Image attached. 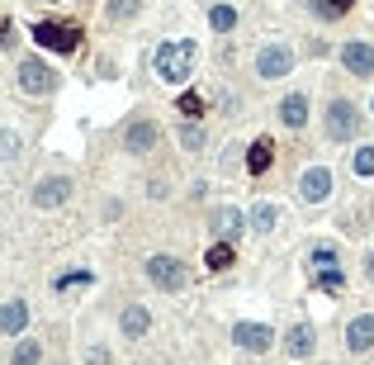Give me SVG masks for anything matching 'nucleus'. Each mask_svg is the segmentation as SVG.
I'll return each mask as SVG.
<instances>
[{"mask_svg": "<svg viewBox=\"0 0 374 365\" xmlns=\"http://www.w3.org/2000/svg\"><path fill=\"white\" fill-rule=\"evenodd\" d=\"M289 66H294V52L284 48V43H265V48L256 52V76H265V81L289 76Z\"/></svg>", "mask_w": 374, "mask_h": 365, "instance_id": "nucleus-3", "label": "nucleus"}, {"mask_svg": "<svg viewBox=\"0 0 374 365\" xmlns=\"http://www.w3.org/2000/svg\"><path fill=\"white\" fill-rule=\"evenodd\" d=\"M341 62L351 76H374V43H346Z\"/></svg>", "mask_w": 374, "mask_h": 365, "instance_id": "nucleus-8", "label": "nucleus"}, {"mask_svg": "<svg viewBox=\"0 0 374 365\" xmlns=\"http://www.w3.org/2000/svg\"><path fill=\"white\" fill-rule=\"evenodd\" d=\"M346 347L351 351H370L374 347V318H351V328H346Z\"/></svg>", "mask_w": 374, "mask_h": 365, "instance_id": "nucleus-13", "label": "nucleus"}, {"mask_svg": "<svg viewBox=\"0 0 374 365\" xmlns=\"http://www.w3.org/2000/svg\"><path fill=\"white\" fill-rule=\"evenodd\" d=\"M312 266L332 270V266H337V247H327V242H322V247H312Z\"/></svg>", "mask_w": 374, "mask_h": 365, "instance_id": "nucleus-24", "label": "nucleus"}, {"mask_svg": "<svg viewBox=\"0 0 374 365\" xmlns=\"http://www.w3.org/2000/svg\"><path fill=\"white\" fill-rule=\"evenodd\" d=\"M147 328H152V313H147L142 303H128L124 308V337H142Z\"/></svg>", "mask_w": 374, "mask_h": 365, "instance_id": "nucleus-16", "label": "nucleus"}, {"mask_svg": "<svg viewBox=\"0 0 374 365\" xmlns=\"http://www.w3.org/2000/svg\"><path fill=\"white\" fill-rule=\"evenodd\" d=\"M19 86H24L29 95H43V91L57 86V71L47 62H38V57H24V62H19Z\"/></svg>", "mask_w": 374, "mask_h": 365, "instance_id": "nucleus-4", "label": "nucleus"}, {"mask_svg": "<svg viewBox=\"0 0 374 365\" xmlns=\"http://www.w3.org/2000/svg\"><path fill=\"white\" fill-rule=\"evenodd\" d=\"M270 157H275V147H270V138H261V143H251V152H247V171H251V175H261L265 166H270Z\"/></svg>", "mask_w": 374, "mask_h": 365, "instance_id": "nucleus-18", "label": "nucleus"}, {"mask_svg": "<svg viewBox=\"0 0 374 365\" xmlns=\"http://www.w3.org/2000/svg\"><path fill=\"white\" fill-rule=\"evenodd\" d=\"M47 5H57V0H47Z\"/></svg>", "mask_w": 374, "mask_h": 365, "instance_id": "nucleus-33", "label": "nucleus"}, {"mask_svg": "<svg viewBox=\"0 0 374 365\" xmlns=\"http://www.w3.org/2000/svg\"><path fill=\"white\" fill-rule=\"evenodd\" d=\"M209 24H214L218 33H228L237 24V10H233V5H214V10H209Z\"/></svg>", "mask_w": 374, "mask_h": 365, "instance_id": "nucleus-21", "label": "nucleus"}, {"mask_svg": "<svg viewBox=\"0 0 374 365\" xmlns=\"http://www.w3.org/2000/svg\"><path fill=\"white\" fill-rule=\"evenodd\" d=\"M317 280H322V289H341V270L332 266V270H322V275H317Z\"/></svg>", "mask_w": 374, "mask_h": 365, "instance_id": "nucleus-29", "label": "nucleus"}, {"mask_svg": "<svg viewBox=\"0 0 374 365\" xmlns=\"http://www.w3.org/2000/svg\"><path fill=\"white\" fill-rule=\"evenodd\" d=\"M247 228V219H242V209H233V204H223V209H214V233H218L223 242H233L237 233Z\"/></svg>", "mask_w": 374, "mask_h": 365, "instance_id": "nucleus-12", "label": "nucleus"}, {"mask_svg": "<svg viewBox=\"0 0 374 365\" xmlns=\"http://www.w3.org/2000/svg\"><path fill=\"white\" fill-rule=\"evenodd\" d=\"M289 356H312V328L308 323H298V328H289Z\"/></svg>", "mask_w": 374, "mask_h": 365, "instance_id": "nucleus-17", "label": "nucleus"}, {"mask_svg": "<svg viewBox=\"0 0 374 365\" xmlns=\"http://www.w3.org/2000/svg\"><path fill=\"white\" fill-rule=\"evenodd\" d=\"M365 266H370V280H374V252H370V261H365Z\"/></svg>", "mask_w": 374, "mask_h": 365, "instance_id": "nucleus-32", "label": "nucleus"}, {"mask_svg": "<svg viewBox=\"0 0 374 365\" xmlns=\"http://www.w3.org/2000/svg\"><path fill=\"white\" fill-rule=\"evenodd\" d=\"M124 147H128V152H138V157H142V152H152V147H156V124H147V119L128 124L124 128Z\"/></svg>", "mask_w": 374, "mask_h": 365, "instance_id": "nucleus-11", "label": "nucleus"}, {"mask_svg": "<svg viewBox=\"0 0 374 365\" xmlns=\"http://www.w3.org/2000/svg\"><path fill=\"white\" fill-rule=\"evenodd\" d=\"M298 195H303L308 204H322V199L332 195V171H327V166H308L303 180H298Z\"/></svg>", "mask_w": 374, "mask_h": 365, "instance_id": "nucleus-7", "label": "nucleus"}, {"mask_svg": "<svg viewBox=\"0 0 374 365\" xmlns=\"http://www.w3.org/2000/svg\"><path fill=\"white\" fill-rule=\"evenodd\" d=\"M312 15H322V19H337V15H341V10H337L332 0H312Z\"/></svg>", "mask_w": 374, "mask_h": 365, "instance_id": "nucleus-28", "label": "nucleus"}, {"mask_svg": "<svg viewBox=\"0 0 374 365\" xmlns=\"http://www.w3.org/2000/svg\"><path fill=\"white\" fill-rule=\"evenodd\" d=\"M43 361V347H38V342H19L15 347V365H38Z\"/></svg>", "mask_w": 374, "mask_h": 365, "instance_id": "nucleus-22", "label": "nucleus"}, {"mask_svg": "<svg viewBox=\"0 0 374 365\" xmlns=\"http://www.w3.org/2000/svg\"><path fill=\"white\" fill-rule=\"evenodd\" d=\"M233 342L237 347H247V351H270V328H261V323H237L233 328Z\"/></svg>", "mask_w": 374, "mask_h": 365, "instance_id": "nucleus-10", "label": "nucleus"}, {"mask_svg": "<svg viewBox=\"0 0 374 365\" xmlns=\"http://www.w3.org/2000/svg\"><path fill=\"white\" fill-rule=\"evenodd\" d=\"M280 119H284L289 128H303V124H308V100H303V95H284Z\"/></svg>", "mask_w": 374, "mask_h": 365, "instance_id": "nucleus-15", "label": "nucleus"}, {"mask_svg": "<svg viewBox=\"0 0 374 365\" xmlns=\"http://www.w3.org/2000/svg\"><path fill=\"white\" fill-rule=\"evenodd\" d=\"M33 38H38V48H52V52H76L81 29H66V24H33Z\"/></svg>", "mask_w": 374, "mask_h": 365, "instance_id": "nucleus-5", "label": "nucleus"}, {"mask_svg": "<svg viewBox=\"0 0 374 365\" xmlns=\"http://www.w3.org/2000/svg\"><path fill=\"white\" fill-rule=\"evenodd\" d=\"M180 143H185L189 152H194V147L204 143V133H199V124H189V128H180Z\"/></svg>", "mask_w": 374, "mask_h": 365, "instance_id": "nucleus-27", "label": "nucleus"}, {"mask_svg": "<svg viewBox=\"0 0 374 365\" xmlns=\"http://www.w3.org/2000/svg\"><path fill=\"white\" fill-rule=\"evenodd\" d=\"M180 114H189V119H199V114H204V100L194 95V91H185V95H180Z\"/></svg>", "mask_w": 374, "mask_h": 365, "instance_id": "nucleus-25", "label": "nucleus"}, {"mask_svg": "<svg viewBox=\"0 0 374 365\" xmlns=\"http://www.w3.org/2000/svg\"><path fill=\"white\" fill-rule=\"evenodd\" d=\"M370 110H374V105H370Z\"/></svg>", "mask_w": 374, "mask_h": 365, "instance_id": "nucleus-34", "label": "nucleus"}, {"mask_svg": "<svg viewBox=\"0 0 374 365\" xmlns=\"http://www.w3.org/2000/svg\"><path fill=\"white\" fill-rule=\"evenodd\" d=\"M356 133H360V110L351 105V100H332L327 138H332V143H346V138H356Z\"/></svg>", "mask_w": 374, "mask_h": 365, "instance_id": "nucleus-2", "label": "nucleus"}, {"mask_svg": "<svg viewBox=\"0 0 374 365\" xmlns=\"http://www.w3.org/2000/svg\"><path fill=\"white\" fill-rule=\"evenodd\" d=\"M15 147H19L15 133H0V157H15Z\"/></svg>", "mask_w": 374, "mask_h": 365, "instance_id": "nucleus-30", "label": "nucleus"}, {"mask_svg": "<svg viewBox=\"0 0 374 365\" xmlns=\"http://www.w3.org/2000/svg\"><path fill=\"white\" fill-rule=\"evenodd\" d=\"M275 223H280V209L275 204H256L251 209V228H256V233H270Z\"/></svg>", "mask_w": 374, "mask_h": 365, "instance_id": "nucleus-20", "label": "nucleus"}, {"mask_svg": "<svg viewBox=\"0 0 374 365\" xmlns=\"http://www.w3.org/2000/svg\"><path fill=\"white\" fill-rule=\"evenodd\" d=\"M110 15H114V19H128V15H138V0H110Z\"/></svg>", "mask_w": 374, "mask_h": 365, "instance_id": "nucleus-26", "label": "nucleus"}, {"mask_svg": "<svg viewBox=\"0 0 374 365\" xmlns=\"http://www.w3.org/2000/svg\"><path fill=\"white\" fill-rule=\"evenodd\" d=\"M24 323H29V303H0V332L5 337L24 332Z\"/></svg>", "mask_w": 374, "mask_h": 365, "instance_id": "nucleus-14", "label": "nucleus"}, {"mask_svg": "<svg viewBox=\"0 0 374 365\" xmlns=\"http://www.w3.org/2000/svg\"><path fill=\"white\" fill-rule=\"evenodd\" d=\"M66 195H71V180H66V175H52V180H38V185H33V204L52 209V204H62Z\"/></svg>", "mask_w": 374, "mask_h": 365, "instance_id": "nucleus-9", "label": "nucleus"}, {"mask_svg": "<svg viewBox=\"0 0 374 365\" xmlns=\"http://www.w3.org/2000/svg\"><path fill=\"white\" fill-rule=\"evenodd\" d=\"M147 275H152V285H161V289L185 285V266H180L175 256H152V261H147Z\"/></svg>", "mask_w": 374, "mask_h": 365, "instance_id": "nucleus-6", "label": "nucleus"}, {"mask_svg": "<svg viewBox=\"0 0 374 365\" xmlns=\"http://www.w3.org/2000/svg\"><path fill=\"white\" fill-rule=\"evenodd\" d=\"M351 166H356V175H374V147H360L351 157Z\"/></svg>", "mask_w": 374, "mask_h": 365, "instance_id": "nucleus-23", "label": "nucleus"}, {"mask_svg": "<svg viewBox=\"0 0 374 365\" xmlns=\"http://www.w3.org/2000/svg\"><path fill=\"white\" fill-rule=\"evenodd\" d=\"M189 71H194V43L189 38H171V43L156 48V76L166 81V86L189 81Z\"/></svg>", "mask_w": 374, "mask_h": 365, "instance_id": "nucleus-1", "label": "nucleus"}, {"mask_svg": "<svg viewBox=\"0 0 374 365\" xmlns=\"http://www.w3.org/2000/svg\"><path fill=\"white\" fill-rule=\"evenodd\" d=\"M204 266H209V270H228V266H233V242H214L209 256H204Z\"/></svg>", "mask_w": 374, "mask_h": 365, "instance_id": "nucleus-19", "label": "nucleus"}, {"mask_svg": "<svg viewBox=\"0 0 374 365\" xmlns=\"http://www.w3.org/2000/svg\"><path fill=\"white\" fill-rule=\"evenodd\" d=\"M332 5H337V10H351V5H356V0H332Z\"/></svg>", "mask_w": 374, "mask_h": 365, "instance_id": "nucleus-31", "label": "nucleus"}]
</instances>
